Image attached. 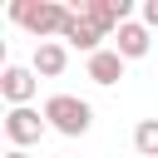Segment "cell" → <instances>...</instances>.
<instances>
[{
	"mask_svg": "<svg viewBox=\"0 0 158 158\" xmlns=\"http://www.w3.org/2000/svg\"><path fill=\"white\" fill-rule=\"evenodd\" d=\"M69 5H59V0H10V20L25 30V35H35L40 44L49 40V35H64V25H69Z\"/></svg>",
	"mask_w": 158,
	"mask_h": 158,
	"instance_id": "cell-1",
	"label": "cell"
},
{
	"mask_svg": "<svg viewBox=\"0 0 158 158\" xmlns=\"http://www.w3.org/2000/svg\"><path fill=\"white\" fill-rule=\"evenodd\" d=\"M44 123L54 133H64V138H84L89 123H94V109L84 99H74V94H49L44 99Z\"/></svg>",
	"mask_w": 158,
	"mask_h": 158,
	"instance_id": "cell-2",
	"label": "cell"
},
{
	"mask_svg": "<svg viewBox=\"0 0 158 158\" xmlns=\"http://www.w3.org/2000/svg\"><path fill=\"white\" fill-rule=\"evenodd\" d=\"M35 89H40V74H35L30 64H5V69H0V94H5L10 109H30Z\"/></svg>",
	"mask_w": 158,
	"mask_h": 158,
	"instance_id": "cell-3",
	"label": "cell"
},
{
	"mask_svg": "<svg viewBox=\"0 0 158 158\" xmlns=\"http://www.w3.org/2000/svg\"><path fill=\"white\" fill-rule=\"evenodd\" d=\"M44 109H10L5 114V138H10V148H30V143H40L44 138Z\"/></svg>",
	"mask_w": 158,
	"mask_h": 158,
	"instance_id": "cell-4",
	"label": "cell"
},
{
	"mask_svg": "<svg viewBox=\"0 0 158 158\" xmlns=\"http://www.w3.org/2000/svg\"><path fill=\"white\" fill-rule=\"evenodd\" d=\"M79 15H84V20H94L104 35H114L118 25H128L133 5H128V0H79Z\"/></svg>",
	"mask_w": 158,
	"mask_h": 158,
	"instance_id": "cell-5",
	"label": "cell"
},
{
	"mask_svg": "<svg viewBox=\"0 0 158 158\" xmlns=\"http://www.w3.org/2000/svg\"><path fill=\"white\" fill-rule=\"evenodd\" d=\"M59 40H64V44H74V49H84V54H99V49H104V40H109V35H104V30H99V25H94V20H84V15H79V10H74V15H69V25H64V35H59Z\"/></svg>",
	"mask_w": 158,
	"mask_h": 158,
	"instance_id": "cell-6",
	"label": "cell"
},
{
	"mask_svg": "<svg viewBox=\"0 0 158 158\" xmlns=\"http://www.w3.org/2000/svg\"><path fill=\"white\" fill-rule=\"evenodd\" d=\"M114 49H118L123 59H143V54L153 49V30H148L143 20H128V25L114 30Z\"/></svg>",
	"mask_w": 158,
	"mask_h": 158,
	"instance_id": "cell-7",
	"label": "cell"
},
{
	"mask_svg": "<svg viewBox=\"0 0 158 158\" xmlns=\"http://www.w3.org/2000/svg\"><path fill=\"white\" fill-rule=\"evenodd\" d=\"M64 64H69V49H64L59 40H44V44H35V59H30V69H35L40 79H59V74H64Z\"/></svg>",
	"mask_w": 158,
	"mask_h": 158,
	"instance_id": "cell-8",
	"label": "cell"
},
{
	"mask_svg": "<svg viewBox=\"0 0 158 158\" xmlns=\"http://www.w3.org/2000/svg\"><path fill=\"white\" fill-rule=\"evenodd\" d=\"M123 64H128V59H123L118 49H99V54H89V79L109 89V84L123 79Z\"/></svg>",
	"mask_w": 158,
	"mask_h": 158,
	"instance_id": "cell-9",
	"label": "cell"
},
{
	"mask_svg": "<svg viewBox=\"0 0 158 158\" xmlns=\"http://www.w3.org/2000/svg\"><path fill=\"white\" fill-rule=\"evenodd\" d=\"M133 153L138 158H158V118H143L133 128Z\"/></svg>",
	"mask_w": 158,
	"mask_h": 158,
	"instance_id": "cell-10",
	"label": "cell"
},
{
	"mask_svg": "<svg viewBox=\"0 0 158 158\" xmlns=\"http://www.w3.org/2000/svg\"><path fill=\"white\" fill-rule=\"evenodd\" d=\"M138 15H143V25H148V30H158V0H143V10H138Z\"/></svg>",
	"mask_w": 158,
	"mask_h": 158,
	"instance_id": "cell-11",
	"label": "cell"
},
{
	"mask_svg": "<svg viewBox=\"0 0 158 158\" xmlns=\"http://www.w3.org/2000/svg\"><path fill=\"white\" fill-rule=\"evenodd\" d=\"M5 158H30V153H25V148H10V153H5Z\"/></svg>",
	"mask_w": 158,
	"mask_h": 158,
	"instance_id": "cell-12",
	"label": "cell"
}]
</instances>
